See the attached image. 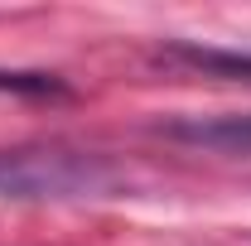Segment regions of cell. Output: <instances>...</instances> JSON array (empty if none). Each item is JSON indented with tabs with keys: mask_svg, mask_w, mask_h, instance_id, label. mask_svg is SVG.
Returning a JSON list of instances; mask_svg holds the SVG:
<instances>
[{
	"mask_svg": "<svg viewBox=\"0 0 251 246\" xmlns=\"http://www.w3.org/2000/svg\"><path fill=\"white\" fill-rule=\"evenodd\" d=\"M111 188L97 154L73 150H0V198H87Z\"/></svg>",
	"mask_w": 251,
	"mask_h": 246,
	"instance_id": "1",
	"label": "cell"
},
{
	"mask_svg": "<svg viewBox=\"0 0 251 246\" xmlns=\"http://www.w3.org/2000/svg\"><path fill=\"white\" fill-rule=\"evenodd\" d=\"M169 135H184V140H198V145H218V150H251V116L184 121V125H169Z\"/></svg>",
	"mask_w": 251,
	"mask_h": 246,
	"instance_id": "2",
	"label": "cell"
},
{
	"mask_svg": "<svg viewBox=\"0 0 251 246\" xmlns=\"http://www.w3.org/2000/svg\"><path fill=\"white\" fill-rule=\"evenodd\" d=\"M169 58H184L193 68H222V73H251V58H237V53H213V49H169Z\"/></svg>",
	"mask_w": 251,
	"mask_h": 246,
	"instance_id": "3",
	"label": "cell"
},
{
	"mask_svg": "<svg viewBox=\"0 0 251 246\" xmlns=\"http://www.w3.org/2000/svg\"><path fill=\"white\" fill-rule=\"evenodd\" d=\"M0 92H63V82L44 73H0Z\"/></svg>",
	"mask_w": 251,
	"mask_h": 246,
	"instance_id": "4",
	"label": "cell"
}]
</instances>
